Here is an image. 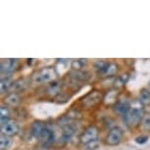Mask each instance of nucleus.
Segmentation results:
<instances>
[{"mask_svg":"<svg viewBox=\"0 0 150 150\" xmlns=\"http://www.w3.org/2000/svg\"><path fill=\"white\" fill-rule=\"evenodd\" d=\"M55 77L56 72L53 68H43L33 75V80L35 83H44L53 81Z\"/></svg>","mask_w":150,"mask_h":150,"instance_id":"nucleus-2","label":"nucleus"},{"mask_svg":"<svg viewBox=\"0 0 150 150\" xmlns=\"http://www.w3.org/2000/svg\"><path fill=\"white\" fill-rule=\"evenodd\" d=\"M18 64L17 59H5L1 62V72L2 74H10L12 71L15 70Z\"/></svg>","mask_w":150,"mask_h":150,"instance_id":"nucleus-7","label":"nucleus"},{"mask_svg":"<svg viewBox=\"0 0 150 150\" xmlns=\"http://www.w3.org/2000/svg\"><path fill=\"white\" fill-rule=\"evenodd\" d=\"M76 131V127L75 124H73V122H71L70 124L66 125L63 127V131H62V135H61V139L63 142H68L71 140V138L73 137L74 134Z\"/></svg>","mask_w":150,"mask_h":150,"instance_id":"nucleus-6","label":"nucleus"},{"mask_svg":"<svg viewBox=\"0 0 150 150\" xmlns=\"http://www.w3.org/2000/svg\"><path fill=\"white\" fill-rule=\"evenodd\" d=\"M59 90H60V83L58 81H54L48 86V89H47V92L49 95H53L55 96L56 94L59 93Z\"/></svg>","mask_w":150,"mask_h":150,"instance_id":"nucleus-19","label":"nucleus"},{"mask_svg":"<svg viewBox=\"0 0 150 150\" xmlns=\"http://www.w3.org/2000/svg\"><path fill=\"white\" fill-rule=\"evenodd\" d=\"M142 107L139 104V102H135L131 106V110L128 113V115L126 116V121L127 123L131 126H137L139 123V121L142 118Z\"/></svg>","mask_w":150,"mask_h":150,"instance_id":"nucleus-1","label":"nucleus"},{"mask_svg":"<svg viewBox=\"0 0 150 150\" xmlns=\"http://www.w3.org/2000/svg\"><path fill=\"white\" fill-rule=\"evenodd\" d=\"M148 139H149L148 135H139V137L134 138V142L138 144V145H143V144H145L148 141Z\"/></svg>","mask_w":150,"mask_h":150,"instance_id":"nucleus-23","label":"nucleus"},{"mask_svg":"<svg viewBox=\"0 0 150 150\" xmlns=\"http://www.w3.org/2000/svg\"><path fill=\"white\" fill-rule=\"evenodd\" d=\"M99 146H100V142H99L97 139H95V140L90 141L88 143L84 144L83 148L86 150H95V149H97Z\"/></svg>","mask_w":150,"mask_h":150,"instance_id":"nucleus-21","label":"nucleus"},{"mask_svg":"<svg viewBox=\"0 0 150 150\" xmlns=\"http://www.w3.org/2000/svg\"><path fill=\"white\" fill-rule=\"evenodd\" d=\"M123 129L119 127H114L113 129H111L107 134L106 137V141L109 145L114 146V145H118L119 143L121 142L122 137H123Z\"/></svg>","mask_w":150,"mask_h":150,"instance_id":"nucleus-3","label":"nucleus"},{"mask_svg":"<svg viewBox=\"0 0 150 150\" xmlns=\"http://www.w3.org/2000/svg\"><path fill=\"white\" fill-rule=\"evenodd\" d=\"M12 81L8 77H2L1 79V84H0V88H1V93H5L10 89L11 86H12Z\"/></svg>","mask_w":150,"mask_h":150,"instance_id":"nucleus-16","label":"nucleus"},{"mask_svg":"<svg viewBox=\"0 0 150 150\" xmlns=\"http://www.w3.org/2000/svg\"><path fill=\"white\" fill-rule=\"evenodd\" d=\"M19 131L18 124L14 121H8L7 123L1 126V132L2 134L7 135V137H11V135L16 134Z\"/></svg>","mask_w":150,"mask_h":150,"instance_id":"nucleus-5","label":"nucleus"},{"mask_svg":"<svg viewBox=\"0 0 150 150\" xmlns=\"http://www.w3.org/2000/svg\"><path fill=\"white\" fill-rule=\"evenodd\" d=\"M129 80V77H128V75H123V76H121V77H119L116 79V81H115V86H117V87H120L122 86H124L125 83L128 81Z\"/></svg>","mask_w":150,"mask_h":150,"instance_id":"nucleus-22","label":"nucleus"},{"mask_svg":"<svg viewBox=\"0 0 150 150\" xmlns=\"http://www.w3.org/2000/svg\"><path fill=\"white\" fill-rule=\"evenodd\" d=\"M139 102L141 105H149L150 104V91L147 89H143L139 94Z\"/></svg>","mask_w":150,"mask_h":150,"instance_id":"nucleus-15","label":"nucleus"},{"mask_svg":"<svg viewBox=\"0 0 150 150\" xmlns=\"http://www.w3.org/2000/svg\"><path fill=\"white\" fill-rule=\"evenodd\" d=\"M99 93L97 91H93L92 93H90L89 95H87L86 98L83 99V104L86 106H91L93 104H95L99 100Z\"/></svg>","mask_w":150,"mask_h":150,"instance_id":"nucleus-11","label":"nucleus"},{"mask_svg":"<svg viewBox=\"0 0 150 150\" xmlns=\"http://www.w3.org/2000/svg\"><path fill=\"white\" fill-rule=\"evenodd\" d=\"M13 144V140L11 139L9 137L4 134H1V137H0V146H1L2 149H8L12 146Z\"/></svg>","mask_w":150,"mask_h":150,"instance_id":"nucleus-17","label":"nucleus"},{"mask_svg":"<svg viewBox=\"0 0 150 150\" xmlns=\"http://www.w3.org/2000/svg\"><path fill=\"white\" fill-rule=\"evenodd\" d=\"M25 86H26V81H25V80H18V81H14V83H12V86H11L9 91H11L12 93L20 91V90L24 89Z\"/></svg>","mask_w":150,"mask_h":150,"instance_id":"nucleus-14","label":"nucleus"},{"mask_svg":"<svg viewBox=\"0 0 150 150\" xmlns=\"http://www.w3.org/2000/svg\"><path fill=\"white\" fill-rule=\"evenodd\" d=\"M116 72H117V66H116L115 64H109V66L106 70L105 75L106 76H113V75H115Z\"/></svg>","mask_w":150,"mask_h":150,"instance_id":"nucleus-26","label":"nucleus"},{"mask_svg":"<svg viewBox=\"0 0 150 150\" xmlns=\"http://www.w3.org/2000/svg\"><path fill=\"white\" fill-rule=\"evenodd\" d=\"M39 139H40L44 144L52 143L53 141H54V139H55V134H54V132H53L51 129L44 127L43 131H42L40 137H39Z\"/></svg>","mask_w":150,"mask_h":150,"instance_id":"nucleus-8","label":"nucleus"},{"mask_svg":"<svg viewBox=\"0 0 150 150\" xmlns=\"http://www.w3.org/2000/svg\"><path fill=\"white\" fill-rule=\"evenodd\" d=\"M5 103L10 106H17L20 103V97L17 93H10L4 99Z\"/></svg>","mask_w":150,"mask_h":150,"instance_id":"nucleus-12","label":"nucleus"},{"mask_svg":"<svg viewBox=\"0 0 150 150\" xmlns=\"http://www.w3.org/2000/svg\"><path fill=\"white\" fill-rule=\"evenodd\" d=\"M43 129H44V127H43V125H42V123H40V122H33L32 124V126H30V132L33 137L39 138Z\"/></svg>","mask_w":150,"mask_h":150,"instance_id":"nucleus-10","label":"nucleus"},{"mask_svg":"<svg viewBox=\"0 0 150 150\" xmlns=\"http://www.w3.org/2000/svg\"><path fill=\"white\" fill-rule=\"evenodd\" d=\"M9 116H10V112L8 110L7 107L5 106H1L0 108V119H1V126L4 125L5 123L8 122V119H9Z\"/></svg>","mask_w":150,"mask_h":150,"instance_id":"nucleus-18","label":"nucleus"},{"mask_svg":"<svg viewBox=\"0 0 150 150\" xmlns=\"http://www.w3.org/2000/svg\"><path fill=\"white\" fill-rule=\"evenodd\" d=\"M98 135V131L95 127H89L87 128L86 131H84L83 134H81L80 139L83 144H86L90 142L92 140H95L97 138Z\"/></svg>","mask_w":150,"mask_h":150,"instance_id":"nucleus-4","label":"nucleus"},{"mask_svg":"<svg viewBox=\"0 0 150 150\" xmlns=\"http://www.w3.org/2000/svg\"><path fill=\"white\" fill-rule=\"evenodd\" d=\"M116 95H117V92H115V91H110V92H108V94H107L106 97H105V102L106 103L115 102Z\"/></svg>","mask_w":150,"mask_h":150,"instance_id":"nucleus-25","label":"nucleus"},{"mask_svg":"<svg viewBox=\"0 0 150 150\" xmlns=\"http://www.w3.org/2000/svg\"><path fill=\"white\" fill-rule=\"evenodd\" d=\"M109 64L106 63V62L104 61H97L96 63L94 64V67L97 72L101 73V74H105L106 73V70L107 68H108Z\"/></svg>","mask_w":150,"mask_h":150,"instance_id":"nucleus-20","label":"nucleus"},{"mask_svg":"<svg viewBox=\"0 0 150 150\" xmlns=\"http://www.w3.org/2000/svg\"><path fill=\"white\" fill-rule=\"evenodd\" d=\"M142 129L145 131H150V114L146 115L142 119Z\"/></svg>","mask_w":150,"mask_h":150,"instance_id":"nucleus-24","label":"nucleus"},{"mask_svg":"<svg viewBox=\"0 0 150 150\" xmlns=\"http://www.w3.org/2000/svg\"><path fill=\"white\" fill-rule=\"evenodd\" d=\"M129 110H131V104L128 101H120L115 105V111L119 115L125 116V117L128 115Z\"/></svg>","mask_w":150,"mask_h":150,"instance_id":"nucleus-9","label":"nucleus"},{"mask_svg":"<svg viewBox=\"0 0 150 150\" xmlns=\"http://www.w3.org/2000/svg\"><path fill=\"white\" fill-rule=\"evenodd\" d=\"M71 76L75 79V80H78V81H86L89 79V74L87 72H84V71H74V72L71 74Z\"/></svg>","mask_w":150,"mask_h":150,"instance_id":"nucleus-13","label":"nucleus"}]
</instances>
